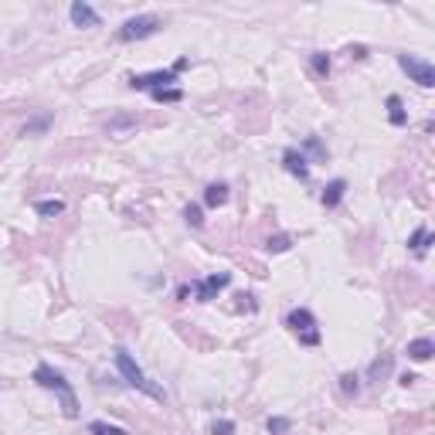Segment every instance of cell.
<instances>
[{
	"label": "cell",
	"instance_id": "obj_15",
	"mask_svg": "<svg viewBox=\"0 0 435 435\" xmlns=\"http://www.w3.org/2000/svg\"><path fill=\"white\" fill-rule=\"evenodd\" d=\"M391 364H394V357L391 354H384L378 361H371V368H368V381H381L388 371H391Z\"/></svg>",
	"mask_w": 435,
	"mask_h": 435
},
{
	"label": "cell",
	"instance_id": "obj_8",
	"mask_svg": "<svg viewBox=\"0 0 435 435\" xmlns=\"http://www.w3.org/2000/svg\"><path fill=\"white\" fill-rule=\"evenodd\" d=\"M68 17H72L75 28H99V24H103L99 10H96L92 3H85V0H75V3L68 7Z\"/></svg>",
	"mask_w": 435,
	"mask_h": 435
},
{
	"label": "cell",
	"instance_id": "obj_28",
	"mask_svg": "<svg viewBox=\"0 0 435 435\" xmlns=\"http://www.w3.org/2000/svg\"><path fill=\"white\" fill-rule=\"evenodd\" d=\"M398 381H401V384L408 388V384H415V381H418V378H415V374H401V378H398Z\"/></svg>",
	"mask_w": 435,
	"mask_h": 435
},
{
	"label": "cell",
	"instance_id": "obj_1",
	"mask_svg": "<svg viewBox=\"0 0 435 435\" xmlns=\"http://www.w3.org/2000/svg\"><path fill=\"white\" fill-rule=\"evenodd\" d=\"M34 384H41L45 391H52L54 398L61 401L65 418H78V398H75V388L65 381L61 371H54L52 364H38V368H34Z\"/></svg>",
	"mask_w": 435,
	"mask_h": 435
},
{
	"label": "cell",
	"instance_id": "obj_11",
	"mask_svg": "<svg viewBox=\"0 0 435 435\" xmlns=\"http://www.w3.org/2000/svg\"><path fill=\"white\" fill-rule=\"evenodd\" d=\"M343 194H347V180L343 177H337V180H330L323 187V194H320V204H323L326 211H333L340 201H343Z\"/></svg>",
	"mask_w": 435,
	"mask_h": 435
},
{
	"label": "cell",
	"instance_id": "obj_23",
	"mask_svg": "<svg viewBox=\"0 0 435 435\" xmlns=\"http://www.w3.org/2000/svg\"><path fill=\"white\" fill-rule=\"evenodd\" d=\"M266 429H269L272 435H286L289 429H293V422H289V418H279V415H275V418H269V422H266Z\"/></svg>",
	"mask_w": 435,
	"mask_h": 435
},
{
	"label": "cell",
	"instance_id": "obj_14",
	"mask_svg": "<svg viewBox=\"0 0 435 435\" xmlns=\"http://www.w3.org/2000/svg\"><path fill=\"white\" fill-rule=\"evenodd\" d=\"M204 204H208V208L228 204V184H208V187H204Z\"/></svg>",
	"mask_w": 435,
	"mask_h": 435
},
{
	"label": "cell",
	"instance_id": "obj_24",
	"mask_svg": "<svg viewBox=\"0 0 435 435\" xmlns=\"http://www.w3.org/2000/svg\"><path fill=\"white\" fill-rule=\"evenodd\" d=\"M211 435H235V422L231 418H215L211 422Z\"/></svg>",
	"mask_w": 435,
	"mask_h": 435
},
{
	"label": "cell",
	"instance_id": "obj_22",
	"mask_svg": "<svg viewBox=\"0 0 435 435\" xmlns=\"http://www.w3.org/2000/svg\"><path fill=\"white\" fill-rule=\"evenodd\" d=\"M313 72H317L320 78H326V75H330V54L313 52Z\"/></svg>",
	"mask_w": 435,
	"mask_h": 435
},
{
	"label": "cell",
	"instance_id": "obj_6",
	"mask_svg": "<svg viewBox=\"0 0 435 435\" xmlns=\"http://www.w3.org/2000/svg\"><path fill=\"white\" fill-rule=\"evenodd\" d=\"M187 68V58H180L173 68H167V72H150V75H133L129 78V85L133 89H150V92H160V89H170L173 82H177V75Z\"/></svg>",
	"mask_w": 435,
	"mask_h": 435
},
{
	"label": "cell",
	"instance_id": "obj_12",
	"mask_svg": "<svg viewBox=\"0 0 435 435\" xmlns=\"http://www.w3.org/2000/svg\"><path fill=\"white\" fill-rule=\"evenodd\" d=\"M429 245H432V231H429L425 224H422V228H415V231H412V238H408V248L422 259V255L429 252Z\"/></svg>",
	"mask_w": 435,
	"mask_h": 435
},
{
	"label": "cell",
	"instance_id": "obj_2",
	"mask_svg": "<svg viewBox=\"0 0 435 435\" xmlns=\"http://www.w3.org/2000/svg\"><path fill=\"white\" fill-rule=\"evenodd\" d=\"M112 357H116V371L123 374V381L129 384V388H136V391H143V394H150L153 401H167V394H163L160 384H153V381L143 374V368L133 361V354L126 350V347H116L112 350Z\"/></svg>",
	"mask_w": 435,
	"mask_h": 435
},
{
	"label": "cell",
	"instance_id": "obj_5",
	"mask_svg": "<svg viewBox=\"0 0 435 435\" xmlns=\"http://www.w3.org/2000/svg\"><path fill=\"white\" fill-rule=\"evenodd\" d=\"M398 68H401L415 85H422V89H432L435 85V65L425 61V58H418V54H398Z\"/></svg>",
	"mask_w": 435,
	"mask_h": 435
},
{
	"label": "cell",
	"instance_id": "obj_4",
	"mask_svg": "<svg viewBox=\"0 0 435 435\" xmlns=\"http://www.w3.org/2000/svg\"><path fill=\"white\" fill-rule=\"evenodd\" d=\"M160 31V17L157 14H136L129 21H123V28L116 31L119 41H147Z\"/></svg>",
	"mask_w": 435,
	"mask_h": 435
},
{
	"label": "cell",
	"instance_id": "obj_20",
	"mask_svg": "<svg viewBox=\"0 0 435 435\" xmlns=\"http://www.w3.org/2000/svg\"><path fill=\"white\" fill-rule=\"evenodd\" d=\"M340 391H343V394H357V391H361V374H350V371L340 374Z\"/></svg>",
	"mask_w": 435,
	"mask_h": 435
},
{
	"label": "cell",
	"instance_id": "obj_17",
	"mask_svg": "<svg viewBox=\"0 0 435 435\" xmlns=\"http://www.w3.org/2000/svg\"><path fill=\"white\" fill-rule=\"evenodd\" d=\"M289 245H293V235H272L269 242H266V252H275V255H279V252H286Z\"/></svg>",
	"mask_w": 435,
	"mask_h": 435
},
{
	"label": "cell",
	"instance_id": "obj_3",
	"mask_svg": "<svg viewBox=\"0 0 435 435\" xmlns=\"http://www.w3.org/2000/svg\"><path fill=\"white\" fill-rule=\"evenodd\" d=\"M286 326L299 337V343L303 347H320V326H317V317H313V310H306V306H296V310H289L286 313Z\"/></svg>",
	"mask_w": 435,
	"mask_h": 435
},
{
	"label": "cell",
	"instance_id": "obj_9",
	"mask_svg": "<svg viewBox=\"0 0 435 435\" xmlns=\"http://www.w3.org/2000/svg\"><path fill=\"white\" fill-rule=\"evenodd\" d=\"M282 167H286V173H293V177H299V180H306L310 177V163H306V153L303 150H282Z\"/></svg>",
	"mask_w": 435,
	"mask_h": 435
},
{
	"label": "cell",
	"instance_id": "obj_16",
	"mask_svg": "<svg viewBox=\"0 0 435 435\" xmlns=\"http://www.w3.org/2000/svg\"><path fill=\"white\" fill-rule=\"evenodd\" d=\"M34 211H38L41 218H54V215H61V211H65V201H58V198L38 201V204H34Z\"/></svg>",
	"mask_w": 435,
	"mask_h": 435
},
{
	"label": "cell",
	"instance_id": "obj_27",
	"mask_svg": "<svg viewBox=\"0 0 435 435\" xmlns=\"http://www.w3.org/2000/svg\"><path fill=\"white\" fill-rule=\"evenodd\" d=\"M129 123H133V119H123V116H119V119L109 123V129H123V126H129Z\"/></svg>",
	"mask_w": 435,
	"mask_h": 435
},
{
	"label": "cell",
	"instance_id": "obj_10",
	"mask_svg": "<svg viewBox=\"0 0 435 435\" xmlns=\"http://www.w3.org/2000/svg\"><path fill=\"white\" fill-rule=\"evenodd\" d=\"M405 354L412 357V361H432L435 357V340L432 337H415V340H408V347H405Z\"/></svg>",
	"mask_w": 435,
	"mask_h": 435
},
{
	"label": "cell",
	"instance_id": "obj_18",
	"mask_svg": "<svg viewBox=\"0 0 435 435\" xmlns=\"http://www.w3.org/2000/svg\"><path fill=\"white\" fill-rule=\"evenodd\" d=\"M89 435H129V432L119 429V425H109V422H92L89 425Z\"/></svg>",
	"mask_w": 435,
	"mask_h": 435
},
{
	"label": "cell",
	"instance_id": "obj_21",
	"mask_svg": "<svg viewBox=\"0 0 435 435\" xmlns=\"http://www.w3.org/2000/svg\"><path fill=\"white\" fill-rule=\"evenodd\" d=\"M150 96H153V103H180L184 99L180 89H160V92H150Z\"/></svg>",
	"mask_w": 435,
	"mask_h": 435
},
{
	"label": "cell",
	"instance_id": "obj_13",
	"mask_svg": "<svg viewBox=\"0 0 435 435\" xmlns=\"http://www.w3.org/2000/svg\"><path fill=\"white\" fill-rule=\"evenodd\" d=\"M384 106H388V119H391V126H408V112H405V103H401L398 96H388V99H384Z\"/></svg>",
	"mask_w": 435,
	"mask_h": 435
},
{
	"label": "cell",
	"instance_id": "obj_19",
	"mask_svg": "<svg viewBox=\"0 0 435 435\" xmlns=\"http://www.w3.org/2000/svg\"><path fill=\"white\" fill-rule=\"evenodd\" d=\"M184 221H187L191 228H201V224H204V211H201V204H187V208H184Z\"/></svg>",
	"mask_w": 435,
	"mask_h": 435
},
{
	"label": "cell",
	"instance_id": "obj_26",
	"mask_svg": "<svg viewBox=\"0 0 435 435\" xmlns=\"http://www.w3.org/2000/svg\"><path fill=\"white\" fill-rule=\"evenodd\" d=\"M48 123H52V116H38L34 123H28V126H24V136H31V133H45V129H48Z\"/></svg>",
	"mask_w": 435,
	"mask_h": 435
},
{
	"label": "cell",
	"instance_id": "obj_7",
	"mask_svg": "<svg viewBox=\"0 0 435 435\" xmlns=\"http://www.w3.org/2000/svg\"><path fill=\"white\" fill-rule=\"evenodd\" d=\"M228 286H231V272L204 275V279L198 282V303H211V299H218V293H221V289H228Z\"/></svg>",
	"mask_w": 435,
	"mask_h": 435
},
{
	"label": "cell",
	"instance_id": "obj_25",
	"mask_svg": "<svg viewBox=\"0 0 435 435\" xmlns=\"http://www.w3.org/2000/svg\"><path fill=\"white\" fill-rule=\"evenodd\" d=\"M303 147H306V150H310L317 160H326V147L317 140V136H306V143H303Z\"/></svg>",
	"mask_w": 435,
	"mask_h": 435
}]
</instances>
